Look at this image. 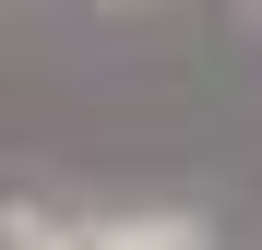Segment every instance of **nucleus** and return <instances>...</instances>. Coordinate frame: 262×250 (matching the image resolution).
Instances as JSON below:
<instances>
[{
  "label": "nucleus",
  "instance_id": "f257e3e1",
  "mask_svg": "<svg viewBox=\"0 0 262 250\" xmlns=\"http://www.w3.org/2000/svg\"><path fill=\"white\" fill-rule=\"evenodd\" d=\"M96 250H214V226L179 202H143V215H96Z\"/></svg>",
  "mask_w": 262,
  "mask_h": 250
},
{
  "label": "nucleus",
  "instance_id": "f03ea898",
  "mask_svg": "<svg viewBox=\"0 0 262 250\" xmlns=\"http://www.w3.org/2000/svg\"><path fill=\"white\" fill-rule=\"evenodd\" d=\"M0 250H96V226L48 215V202H12V215H0Z\"/></svg>",
  "mask_w": 262,
  "mask_h": 250
}]
</instances>
